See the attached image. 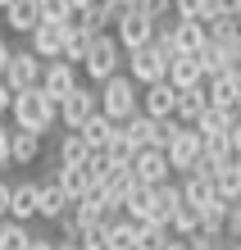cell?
Masks as SVG:
<instances>
[{"label": "cell", "mask_w": 241, "mask_h": 250, "mask_svg": "<svg viewBox=\"0 0 241 250\" xmlns=\"http://www.w3.org/2000/svg\"><path fill=\"white\" fill-rule=\"evenodd\" d=\"M9 109H14V86H9L5 78H0V119H5Z\"/></svg>", "instance_id": "cell-42"}, {"label": "cell", "mask_w": 241, "mask_h": 250, "mask_svg": "<svg viewBox=\"0 0 241 250\" xmlns=\"http://www.w3.org/2000/svg\"><path fill=\"white\" fill-rule=\"evenodd\" d=\"M5 23H9V32L32 37L37 27L46 23V14H41V0H14V5H5Z\"/></svg>", "instance_id": "cell-13"}, {"label": "cell", "mask_w": 241, "mask_h": 250, "mask_svg": "<svg viewBox=\"0 0 241 250\" xmlns=\"http://www.w3.org/2000/svg\"><path fill=\"white\" fill-rule=\"evenodd\" d=\"M96 114H100V86H96V82H91V86L82 82L78 91H68L64 100H59V123H64L68 132H82Z\"/></svg>", "instance_id": "cell-5"}, {"label": "cell", "mask_w": 241, "mask_h": 250, "mask_svg": "<svg viewBox=\"0 0 241 250\" xmlns=\"http://www.w3.org/2000/svg\"><path fill=\"white\" fill-rule=\"evenodd\" d=\"M55 250H82V241H55Z\"/></svg>", "instance_id": "cell-48"}, {"label": "cell", "mask_w": 241, "mask_h": 250, "mask_svg": "<svg viewBox=\"0 0 241 250\" xmlns=\"http://www.w3.org/2000/svg\"><path fill=\"white\" fill-rule=\"evenodd\" d=\"M169 82L182 91V86H200L209 82L205 78V64H200V55H173V64H169Z\"/></svg>", "instance_id": "cell-18"}, {"label": "cell", "mask_w": 241, "mask_h": 250, "mask_svg": "<svg viewBox=\"0 0 241 250\" xmlns=\"http://www.w3.org/2000/svg\"><path fill=\"white\" fill-rule=\"evenodd\" d=\"M141 114H150V119H177V86L169 78L141 86Z\"/></svg>", "instance_id": "cell-10"}, {"label": "cell", "mask_w": 241, "mask_h": 250, "mask_svg": "<svg viewBox=\"0 0 241 250\" xmlns=\"http://www.w3.org/2000/svg\"><path fill=\"white\" fill-rule=\"evenodd\" d=\"M237 119H241V109H219V105H209V109H205V119L196 123V127H200V132H232Z\"/></svg>", "instance_id": "cell-32"}, {"label": "cell", "mask_w": 241, "mask_h": 250, "mask_svg": "<svg viewBox=\"0 0 241 250\" xmlns=\"http://www.w3.org/2000/svg\"><path fill=\"white\" fill-rule=\"evenodd\" d=\"M73 5H78V9H91V5H100V0H73Z\"/></svg>", "instance_id": "cell-50"}, {"label": "cell", "mask_w": 241, "mask_h": 250, "mask_svg": "<svg viewBox=\"0 0 241 250\" xmlns=\"http://www.w3.org/2000/svg\"><path fill=\"white\" fill-rule=\"evenodd\" d=\"M137 228L141 223H132L128 214H118L105 223V250H137Z\"/></svg>", "instance_id": "cell-20"}, {"label": "cell", "mask_w": 241, "mask_h": 250, "mask_svg": "<svg viewBox=\"0 0 241 250\" xmlns=\"http://www.w3.org/2000/svg\"><path fill=\"white\" fill-rule=\"evenodd\" d=\"M232 250H241V241H232Z\"/></svg>", "instance_id": "cell-52"}, {"label": "cell", "mask_w": 241, "mask_h": 250, "mask_svg": "<svg viewBox=\"0 0 241 250\" xmlns=\"http://www.w3.org/2000/svg\"><path fill=\"white\" fill-rule=\"evenodd\" d=\"M114 37L123 41V50L132 55V50H141V46H150V41L159 37V23L146 19V14H123V23L114 27Z\"/></svg>", "instance_id": "cell-11"}, {"label": "cell", "mask_w": 241, "mask_h": 250, "mask_svg": "<svg viewBox=\"0 0 241 250\" xmlns=\"http://www.w3.org/2000/svg\"><path fill=\"white\" fill-rule=\"evenodd\" d=\"M14 164V127L0 123V168H9Z\"/></svg>", "instance_id": "cell-40"}, {"label": "cell", "mask_w": 241, "mask_h": 250, "mask_svg": "<svg viewBox=\"0 0 241 250\" xmlns=\"http://www.w3.org/2000/svg\"><path fill=\"white\" fill-rule=\"evenodd\" d=\"M228 241H241V205H232V218H228Z\"/></svg>", "instance_id": "cell-43"}, {"label": "cell", "mask_w": 241, "mask_h": 250, "mask_svg": "<svg viewBox=\"0 0 241 250\" xmlns=\"http://www.w3.org/2000/svg\"><path fill=\"white\" fill-rule=\"evenodd\" d=\"M200 223H205V214H200V205H191V200H182V205H177V214H173V237H196V232H200Z\"/></svg>", "instance_id": "cell-25"}, {"label": "cell", "mask_w": 241, "mask_h": 250, "mask_svg": "<svg viewBox=\"0 0 241 250\" xmlns=\"http://www.w3.org/2000/svg\"><path fill=\"white\" fill-rule=\"evenodd\" d=\"M78 64H68V60H46V78H41V86H46V96H55V100H64L68 91H78Z\"/></svg>", "instance_id": "cell-12"}, {"label": "cell", "mask_w": 241, "mask_h": 250, "mask_svg": "<svg viewBox=\"0 0 241 250\" xmlns=\"http://www.w3.org/2000/svg\"><path fill=\"white\" fill-rule=\"evenodd\" d=\"M214 187H219V196L228 200V205H241V168H237V159L214 173Z\"/></svg>", "instance_id": "cell-28"}, {"label": "cell", "mask_w": 241, "mask_h": 250, "mask_svg": "<svg viewBox=\"0 0 241 250\" xmlns=\"http://www.w3.org/2000/svg\"><path fill=\"white\" fill-rule=\"evenodd\" d=\"M9 60H14V46L5 37H0V78H5V68H9Z\"/></svg>", "instance_id": "cell-45"}, {"label": "cell", "mask_w": 241, "mask_h": 250, "mask_svg": "<svg viewBox=\"0 0 241 250\" xmlns=\"http://www.w3.org/2000/svg\"><path fill=\"white\" fill-rule=\"evenodd\" d=\"M205 109H209V86L200 82V86H182V91H177V119L182 123H200L205 119Z\"/></svg>", "instance_id": "cell-16"}, {"label": "cell", "mask_w": 241, "mask_h": 250, "mask_svg": "<svg viewBox=\"0 0 241 250\" xmlns=\"http://www.w3.org/2000/svg\"><path fill=\"white\" fill-rule=\"evenodd\" d=\"M173 241V228L169 223H141L137 228V250H164Z\"/></svg>", "instance_id": "cell-31"}, {"label": "cell", "mask_w": 241, "mask_h": 250, "mask_svg": "<svg viewBox=\"0 0 241 250\" xmlns=\"http://www.w3.org/2000/svg\"><path fill=\"white\" fill-rule=\"evenodd\" d=\"M100 114H110L114 123H128L132 114H141V91L132 73H114L110 82H100Z\"/></svg>", "instance_id": "cell-2"}, {"label": "cell", "mask_w": 241, "mask_h": 250, "mask_svg": "<svg viewBox=\"0 0 241 250\" xmlns=\"http://www.w3.org/2000/svg\"><path fill=\"white\" fill-rule=\"evenodd\" d=\"M173 14L177 19H209V0H173Z\"/></svg>", "instance_id": "cell-35"}, {"label": "cell", "mask_w": 241, "mask_h": 250, "mask_svg": "<svg viewBox=\"0 0 241 250\" xmlns=\"http://www.w3.org/2000/svg\"><path fill=\"white\" fill-rule=\"evenodd\" d=\"M200 64H205V78L228 73V46H223V41H209V46L200 50Z\"/></svg>", "instance_id": "cell-33"}, {"label": "cell", "mask_w": 241, "mask_h": 250, "mask_svg": "<svg viewBox=\"0 0 241 250\" xmlns=\"http://www.w3.org/2000/svg\"><path fill=\"white\" fill-rule=\"evenodd\" d=\"M164 250H191V241H187V237H173V241L164 246Z\"/></svg>", "instance_id": "cell-47"}, {"label": "cell", "mask_w": 241, "mask_h": 250, "mask_svg": "<svg viewBox=\"0 0 241 250\" xmlns=\"http://www.w3.org/2000/svg\"><path fill=\"white\" fill-rule=\"evenodd\" d=\"M209 105L219 109H241V82L232 78V73H219V78H209Z\"/></svg>", "instance_id": "cell-21"}, {"label": "cell", "mask_w": 241, "mask_h": 250, "mask_svg": "<svg viewBox=\"0 0 241 250\" xmlns=\"http://www.w3.org/2000/svg\"><path fill=\"white\" fill-rule=\"evenodd\" d=\"M182 127H187L182 119H159V127H155V146H159V150H169V146H173V137H177Z\"/></svg>", "instance_id": "cell-36"}, {"label": "cell", "mask_w": 241, "mask_h": 250, "mask_svg": "<svg viewBox=\"0 0 241 250\" xmlns=\"http://www.w3.org/2000/svg\"><path fill=\"white\" fill-rule=\"evenodd\" d=\"M37 237L27 232V223H19V218H5L0 223V250H27Z\"/></svg>", "instance_id": "cell-29"}, {"label": "cell", "mask_w": 241, "mask_h": 250, "mask_svg": "<svg viewBox=\"0 0 241 250\" xmlns=\"http://www.w3.org/2000/svg\"><path fill=\"white\" fill-rule=\"evenodd\" d=\"M182 182H164L155 187V200H150V223H173V214H177V205H182Z\"/></svg>", "instance_id": "cell-15"}, {"label": "cell", "mask_w": 241, "mask_h": 250, "mask_svg": "<svg viewBox=\"0 0 241 250\" xmlns=\"http://www.w3.org/2000/svg\"><path fill=\"white\" fill-rule=\"evenodd\" d=\"M200 159H205V137H200V127L187 123L169 146V164H173V173H196Z\"/></svg>", "instance_id": "cell-7"}, {"label": "cell", "mask_w": 241, "mask_h": 250, "mask_svg": "<svg viewBox=\"0 0 241 250\" xmlns=\"http://www.w3.org/2000/svg\"><path fill=\"white\" fill-rule=\"evenodd\" d=\"M237 27H241V14H237Z\"/></svg>", "instance_id": "cell-53"}, {"label": "cell", "mask_w": 241, "mask_h": 250, "mask_svg": "<svg viewBox=\"0 0 241 250\" xmlns=\"http://www.w3.org/2000/svg\"><path fill=\"white\" fill-rule=\"evenodd\" d=\"M182 196H187L191 205H200V209H205V205L219 196V187H214V173H187V178H182Z\"/></svg>", "instance_id": "cell-24"}, {"label": "cell", "mask_w": 241, "mask_h": 250, "mask_svg": "<svg viewBox=\"0 0 241 250\" xmlns=\"http://www.w3.org/2000/svg\"><path fill=\"white\" fill-rule=\"evenodd\" d=\"M123 55H128L123 41H118L114 32H100L96 46H91V55H87V64H82V73L100 86V82H110L114 73H123Z\"/></svg>", "instance_id": "cell-4"}, {"label": "cell", "mask_w": 241, "mask_h": 250, "mask_svg": "<svg viewBox=\"0 0 241 250\" xmlns=\"http://www.w3.org/2000/svg\"><path fill=\"white\" fill-rule=\"evenodd\" d=\"M228 73L241 82V46H232V50H228Z\"/></svg>", "instance_id": "cell-44"}, {"label": "cell", "mask_w": 241, "mask_h": 250, "mask_svg": "<svg viewBox=\"0 0 241 250\" xmlns=\"http://www.w3.org/2000/svg\"><path fill=\"white\" fill-rule=\"evenodd\" d=\"M132 173H137L146 187H164V182H173L169 150H159V146H146V150H137V159H132Z\"/></svg>", "instance_id": "cell-8"}, {"label": "cell", "mask_w": 241, "mask_h": 250, "mask_svg": "<svg viewBox=\"0 0 241 250\" xmlns=\"http://www.w3.org/2000/svg\"><path fill=\"white\" fill-rule=\"evenodd\" d=\"M87 159H91V141L82 132H64L55 146V168H82Z\"/></svg>", "instance_id": "cell-14"}, {"label": "cell", "mask_w": 241, "mask_h": 250, "mask_svg": "<svg viewBox=\"0 0 241 250\" xmlns=\"http://www.w3.org/2000/svg\"><path fill=\"white\" fill-rule=\"evenodd\" d=\"M96 37H100V32H91V27H82V23H73L68 46H64V60L82 68V64H87V55H91V46H96Z\"/></svg>", "instance_id": "cell-23"}, {"label": "cell", "mask_w": 241, "mask_h": 250, "mask_svg": "<svg viewBox=\"0 0 241 250\" xmlns=\"http://www.w3.org/2000/svg\"><path fill=\"white\" fill-rule=\"evenodd\" d=\"M9 218H19V223L41 218V182H14V209H9Z\"/></svg>", "instance_id": "cell-19"}, {"label": "cell", "mask_w": 241, "mask_h": 250, "mask_svg": "<svg viewBox=\"0 0 241 250\" xmlns=\"http://www.w3.org/2000/svg\"><path fill=\"white\" fill-rule=\"evenodd\" d=\"M155 127H159V119H150V114H132V119L123 123V132L132 137V146H137V150L155 146Z\"/></svg>", "instance_id": "cell-27"}, {"label": "cell", "mask_w": 241, "mask_h": 250, "mask_svg": "<svg viewBox=\"0 0 241 250\" xmlns=\"http://www.w3.org/2000/svg\"><path fill=\"white\" fill-rule=\"evenodd\" d=\"M169 64H173V50H169V41H150V46L141 50H132L128 55V73L137 78V86H150V82H164L169 78Z\"/></svg>", "instance_id": "cell-3"}, {"label": "cell", "mask_w": 241, "mask_h": 250, "mask_svg": "<svg viewBox=\"0 0 241 250\" xmlns=\"http://www.w3.org/2000/svg\"><path fill=\"white\" fill-rule=\"evenodd\" d=\"M9 114H14V127L50 137V127L59 123V100L46 96V86H27V91H14V109Z\"/></svg>", "instance_id": "cell-1"}, {"label": "cell", "mask_w": 241, "mask_h": 250, "mask_svg": "<svg viewBox=\"0 0 241 250\" xmlns=\"http://www.w3.org/2000/svg\"><path fill=\"white\" fill-rule=\"evenodd\" d=\"M73 200L64 187H59V178H50V182H41V218H50V223H59V218H64L68 209H73Z\"/></svg>", "instance_id": "cell-17"}, {"label": "cell", "mask_w": 241, "mask_h": 250, "mask_svg": "<svg viewBox=\"0 0 241 250\" xmlns=\"http://www.w3.org/2000/svg\"><path fill=\"white\" fill-rule=\"evenodd\" d=\"M9 209H14V182L0 178V218H9Z\"/></svg>", "instance_id": "cell-41"}, {"label": "cell", "mask_w": 241, "mask_h": 250, "mask_svg": "<svg viewBox=\"0 0 241 250\" xmlns=\"http://www.w3.org/2000/svg\"><path fill=\"white\" fill-rule=\"evenodd\" d=\"M0 14H5V9H0Z\"/></svg>", "instance_id": "cell-54"}, {"label": "cell", "mask_w": 241, "mask_h": 250, "mask_svg": "<svg viewBox=\"0 0 241 250\" xmlns=\"http://www.w3.org/2000/svg\"><path fill=\"white\" fill-rule=\"evenodd\" d=\"M41 132H27V127H14V164L27 168V164H37L41 159Z\"/></svg>", "instance_id": "cell-22"}, {"label": "cell", "mask_w": 241, "mask_h": 250, "mask_svg": "<svg viewBox=\"0 0 241 250\" xmlns=\"http://www.w3.org/2000/svg\"><path fill=\"white\" fill-rule=\"evenodd\" d=\"M68 32H73V23H41L32 37H27V46H32L41 60H64V46H68Z\"/></svg>", "instance_id": "cell-9"}, {"label": "cell", "mask_w": 241, "mask_h": 250, "mask_svg": "<svg viewBox=\"0 0 241 250\" xmlns=\"http://www.w3.org/2000/svg\"><path fill=\"white\" fill-rule=\"evenodd\" d=\"M141 14L155 19V23H164V19H173V0H141Z\"/></svg>", "instance_id": "cell-37"}, {"label": "cell", "mask_w": 241, "mask_h": 250, "mask_svg": "<svg viewBox=\"0 0 241 250\" xmlns=\"http://www.w3.org/2000/svg\"><path fill=\"white\" fill-rule=\"evenodd\" d=\"M27 250H55V241H50V237H37L32 246H27Z\"/></svg>", "instance_id": "cell-46"}, {"label": "cell", "mask_w": 241, "mask_h": 250, "mask_svg": "<svg viewBox=\"0 0 241 250\" xmlns=\"http://www.w3.org/2000/svg\"><path fill=\"white\" fill-rule=\"evenodd\" d=\"M237 14H241V0H209V19H237Z\"/></svg>", "instance_id": "cell-38"}, {"label": "cell", "mask_w": 241, "mask_h": 250, "mask_svg": "<svg viewBox=\"0 0 241 250\" xmlns=\"http://www.w3.org/2000/svg\"><path fill=\"white\" fill-rule=\"evenodd\" d=\"M5 5H14V0H0V9H5Z\"/></svg>", "instance_id": "cell-51"}, {"label": "cell", "mask_w": 241, "mask_h": 250, "mask_svg": "<svg viewBox=\"0 0 241 250\" xmlns=\"http://www.w3.org/2000/svg\"><path fill=\"white\" fill-rule=\"evenodd\" d=\"M114 132H118V123L110 119V114H96V119H91V123L82 127V137L91 141V150H105V146L114 141Z\"/></svg>", "instance_id": "cell-30"}, {"label": "cell", "mask_w": 241, "mask_h": 250, "mask_svg": "<svg viewBox=\"0 0 241 250\" xmlns=\"http://www.w3.org/2000/svg\"><path fill=\"white\" fill-rule=\"evenodd\" d=\"M191 250H232L228 237H209V232H196L191 237Z\"/></svg>", "instance_id": "cell-39"}, {"label": "cell", "mask_w": 241, "mask_h": 250, "mask_svg": "<svg viewBox=\"0 0 241 250\" xmlns=\"http://www.w3.org/2000/svg\"><path fill=\"white\" fill-rule=\"evenodd\" d=\"M232 141H237V150H241V119H237V127H232Z\"/></svg>", "instance_id": "cell-49"}, {"label": "cell", "mask_w": 241, "mask_h": 250, "mask_svg": "<svg viewBox=\"0 0 241 250\" xmlns=\"http://www.w3.org/2000/svg\"><path fill=\"white\" fill-rule=\"evenodd\" d=\"M41 14H46L50 23H78L82 9L73 5V0H41Z\"/></svg>", "instance_id": "cell-34"}, {"label": "cell", "mask_w": 241, "mask_h": 250, "mask_svg": "<svg viewBox=\"0 0 241 250\" xmlns=\"http://www.w3.org/2000/svg\"><path fill=\"white\" fill-rule=\"evenodd\" d=\"M41 78H46V60L32 50V46H23V50H14V60L5 68V82L14 86V91H27V86H41Z\"/></svg>", "instance_id": "cell-6"}, {"label": "cell", "mask_w": 241, "mask_h": 250, "mask_svg": "<svg viewBox=\"0 0 241 250\" xmlns=\"http://www.w3.org/2000/svg\"><path fill=\"white\" fill-rule=\"evenodd\" d=\"M55 178H59V187H64V191H68L73 200H82L87 191L96 187V178L87 173V164H82V168H55Z\"/></svg>", "instance_id": "cell-26"}]
</instances>
